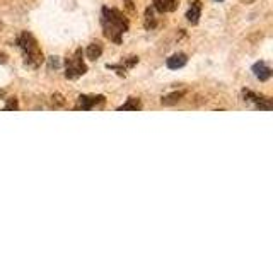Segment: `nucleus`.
I'll list each match as a JSON object with an SVG mask.
<instances>
[{
    "label": "nucleus",
    "mask_w": 273,
    "mask_h": 256,
    "mask_svg": "<svg viewBox=\"0 0 273 256\" xmlns=\"http://www.w3.org/2000/svg\"><path fill=\"white\" fill-rule=\"evenodd\" d=\"M185 94H186V91H176V92L168 94V96H164V97H162V105H166V106L176 105L178 101H181L183 97H185Z\"/></svg>",
    "instance_id": "obj_9"
},
{
    "label": "nucleus",
    "mask_w": 273,
    "mask_h": 256,
    "mask_svg": "<svg viewBox=\"0 0 273 256\" xmlns=\"http://www.w3.org/2000/svg\"><path fill=\"white\" fill-rule=\"evenodd\" d=\"M101 24L102 29H104V34L116 44L122 43V36L128 31V21L116 9H108V7L102 9Z\"/></svg>",
    "instance_id": "obj_1"
},
{
    "label": "nucleus",
    "mask_w": 273,
    "mask_h": 256,
    "mask_svg": "<svg viewBox=\"0 0 273 256\" xmlns=\"http://www.w3.org/2000/svg\"><path fill=\"white\" fill-rule=\"evenodd\" d=\"M178 7V0H162V12H173Z\"/></svg>",
    "instance_id": "obj_12"
},
{
    "label": "nucleus",
    "mask_w": 273,
    "mask_h": 256,
    "mask_svg": "<svg viewBox=\"0 0 273 256\" xmlns=\"http://www.w3.org/2000/svg\"><path fill=\"white\" fill-rule=\"evenodd\" d=\"M4 28V24H2V22H0V29H2Z\"/></svg>",
    "instance_id": "obj_19"
},
{
    "label": "nucleus",
    "mask_w": 273,
    "mask_h": 256,
    "mask_svg": "<svg viewBox=\"0 0 273 256\" xmlns=\"http://www.w3.org/2000/svg\"><path fill=\"white\" fill-rule=\"evenodd\" d=\"M65 65H67V72H65V77L74 80L79 79L80 75H84L87 72V67L82 60V50H75L74 55L67 57L65 58Z\"/></svg>",
    "instance_id": "obj_3"
},
{
    "label": "nucleus",
    "mask_w": 273,
    "mask_h": 256,
    "mask_svg": "<svg viewBox=\"0 0 273 256\" xmlns=\"http://www.w3.org/2000/svg\"><path fill=\"white\" fill-rule=\"evenodd\" d=\"M219 2H221V0H219Z\"/></svg>",
    "instance_id": "obj_20"
},
{
    "label": "nucleus",
    "mask_w": 273,
    "mask_h": 256,
    "mask_svg": "<svg viewBox=\"0 0 273 256\" xmlns=\"http://www.w3.org/2000/svg\"><path fill=\"white\" fill-rule=\"evenodd\" d=\"M120 111H138V110H142V105H140V101L135 99V97H130V99L125 103V105H122L118 108Z\"/></svg>",
    "instance_id": "obj_10"
},
{
    "label": "nucleus",
    "mask_w": 273,
    "mask_h": 256,
    "mask_svg": "<svg viewBox=\"0 0 273 256\" xmlns=\"http://www.w3.org/2000/svg\"><path fill=\"white\" fill-rule=\"evenodd\" d=\"M48 65H50V69H58V67H60V60H58V57L48 58Z\"/></svg>",
    "instance_id": "obj_13"
},
{
    "label": "nucleus",
    "mask_w": 273,
    "mask_h": 256,
    "mask_svg": "<svg viewBox=\"0 0 273 256\" xmlns=\"http://www.w3.org/2000/svg\"><path fill=\"white\" fill-rule=\"evenodd\" d=\"M7 62V57H6V53H2L0 52V64H6Z\"/></svg>",
    "instance_id": "obj_17"
},
{
    "label": "nucleus",
    "mask_w": 273,
    "mask_h": 256,
    "mask_svg": "<svg viewBox=\"0 0 273 256\" xmlns=\"http://www.w3.org/2000/svg\"><path fill=\"white\" fill-rule=\"evenodd\" d=\"M4 96H6V91H4V89H0V99H2Z\"/></svg>",
    "instance_id": "obj_18"
},
{
    "label": "nucleus",
    "mask_w": 273,
    "mask_h": 256,
    "mask_svg": "<svg viewBox=\"0 0 273 256\" xmlns=\"http://www.w3.org/2000/svg\"><path fill=\"white\" fill-rule=\"evenodd\" d=\"M155 24H157V21H155V17H154V11L149 7L145 11V21H144V26H145V29H154L155 28Z\"/></svg>",
    "instance_id": "obj_11"
},
{
    "label": "nucleus",
    "mask_w": 273,
    "mask_h": 256,
    "mask_svg": "<svg viewBox=\"0 0 273 256\" xmlns=\"http://www.w3.org/2000/svg\"><path fill=\"white\" fill-rule=\"evenodd\" d=\"M200 16H201V2H200V0H195V2L190 6V9H188L186 19L190 21L191 24H198Z\"/></svg>",
    "instance_id": "obj_6"
},
{
    "label": "nucleus",
    "mask_w": 273,
    "mask_h": 256,
    "mask_svg": "<svg viewBox=\"0 0 273 256\" xmlns=\"http://www.w3.org/2000/svg\"><path fill=\"white\" fill-rule=\"evenodd\" d=\"M99 103H104V97L102 96H79L77 103H75V110L89 111L96 105H99Z\"/></svg>",
    "instance_id": "obj_4"
},
{
    "label": "nucleus",
    "mask_w": 273,
    "mask_h": 256,
    "mask_svg": "<svg viewBox=\"0 0 273 256\" xmlns=\"http://www.w3.org/2000/svg\"><path fill=\"white\" fill-rule=\"evenodd\" d=\"M17 44H19L22 55H24V62L26 65L33 67V69H36L44 62V57H43V52L39 50L36 39L33 38L29 33H22L21 38L17 39Z\"/></svg>",
    "instance_id": "obj_2"
},
{
    "label": "nucleus",
    "mask_w": 273,
    "mask_h": 256,
    "mask_svg": "<svg viewBox=\"0 0 273 256\" xmlns=\"http://www.w3.org/2000/svg\"><path fill=\"white\" fill-rule=\"evenodd\" d=\"M53 101H57V108H60V106H64L65 105V101H64V97L60 96V94H55V96H53Z\"/></svg>",
    "instance_id": "obj_14"
},
{
    "label": "nucleus",
    "mask_w": 273,
    "mask_h": 256,
    "mask_svg": "<svg viewBox=\"0 0 273 256\" xmlns=\"http://www.w3.org/2000/svg\"><path fill=\"white\" fill-rule=\"evenodd\" d=\"M4 110H17V101L16 99H11L6 105V108H4Z\"/></svg>",
    "instance_id": "obj_15"
},
{
    "label": "nucleus",
    "mask_w": 273,
    "mask_h": 256,
    "mask_svg": "<svg viewBox=\"0 0 273 256\" xmlns=\"http://www.w3.org/2000/svg\"><path fill=\"white\" fill-rule=\"evenodd\" d=\"M154 4H155V7H157V11L162 12V0H154Z\"/></svg>",
    "instance_id": "obj_16"
},
{
    "label": "nucleus",
    "mask_w": 273,
    "mask_h": 256,
    "mask_svg": "<svg viewBox=\"0 0 273 256\" xmlns=\"http://www.w3.org/2000/svg\"><path fill=\"white\" fill-rule=\"evenodd\" d=\"M102 55V44L99 41H94L87 46L86 50V57L89 58V60H97Z\"/></svg>",
    "instance_id": "obj_8"
},
{
    "label": "nucleus",
    "mask_w": 273,
    "mask_h": 256,
    "mask_svg": "<svg viewBox=\"0 0 273 256\" xmlns=\"http://www.w3.org/2000/svg\"><path fill=\"white\" fill-rule=\"evenodd\" d=\"M188 64V57L185 53H174L166 60V65H168V69L171 70H176V69H181V67H185Z\"/></svg>",
    "instance_id": "obj_5"
},
{
    "label": "nucleus",
    "mask_w": 273,
    "mask_h": 256,
    "mask_svg": "<svg viewBox=\"0 0 273 256\" xmlns=\"http://www.w3.org/2000/svg\"><path fill=\"white\" fill-rule=\"evenodd\" d=\"M253 72H254V75L259 79V80H268L271 77V69L268 67L265 62H258V64H254L253 65Z\"/></svg>",
    "instance_id": "obj_7"
}]
</instances>
